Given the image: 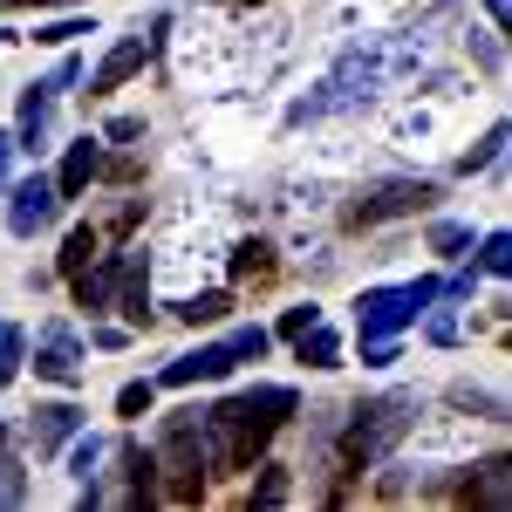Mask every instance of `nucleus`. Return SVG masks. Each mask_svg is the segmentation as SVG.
<instances>
[{"label": "nucleus", "instance_id": "obj_1", "mask_svg": "<svg viewBox=\"0 0 512 512\" xmlns=\"http://www.w3.org/2000/svg\"><path fill=\"white\" fill-rule=\"evenodd\" d=\"M301 410V396L287 390V383H253V390L239 396H219L212 410H205V437H212V478H239L253 472L260 458H267V444L274 431Z\"/></svg>", "mask_w": 512, "mask_h": 512}, {"label": "nucleus", "instance_id": "obj_2", "mask_svg": "<svg viewBox=\"0 0 512 512\" xmlns=\"http://www.w3.org/2000/svg\"><path fill=\"white\" fill-rule=\"evenodd\" d=\"M410 424H417V396H369V403H355L349 417H342V478H362V472H376L383 458H390L396 444L410 437Z\"/></svg>", "mask_w": 512, "mask_h": 512}, {"label": "nucleus", "instance_id": "obj_3", "mask_svg": "<svg viewBox=\"0 0 512 512\" xmlns=\"http://www.w3.org/2000/svg\"><path fill=\"white\" fill-rule=\"evenodd\" d=\"M437 198L431 178H376L369 192L349 198V226L355 233H369V226H390V219H410V212H424Z\"/></svg>", "mask_w": 512, "mask_h": 512}, {"label": "nucleus", "instance_id": "obj_4", "mask_svg": "<svg viewBox=\"0 0 512 512\" xmlns=\"http://www.w3.org/2000/svg\"><path fill=\"white\" fill-rule=\"evenodd\" d=\"M0 198H7V233L14 239H35V233H48V226L62 219V198H55V178H48V171L14 178Z\"/></svg>", "mask_w": 512, "mask_h": 512}, {"label": "nucleus", "instance_id": "obj_5", "mask_svg": "<svg viewBox=\"0 0 512 512\" xmlns=\"http://www.w3.org/2000/svg\"><path fill=\"white\" fill-rule=\"evenodd\" d=\"M239 369V355H233V342H198V349H185V355H171L158 376V390H192V383H226Z\"/></svg>", "mask_w": 512, "mask_h": 512}, {"label": "nucleus", "instance_id": "obj_6", "mask_svg": "<svg viewBox=\"0 0 512 512\" xmlns=\"http://www.w3.org/2000/svg\"><path fill=\"white\" fill-rule=\"evenodd\" d=\"M355 328H362V342H376V335H403V328H417V308H410L403 287H362V301H355Z\"/></svg>", "mask_w": 512, "mask_h": 512}, {"label": "nucleus", "instance_id": "obj_7", "mask_svg": "<svg viewBox=\"0 0 512 512\" xmlns=\"http://www.w3.org/2000/svg\"><path fill=\"white\" fill-rule=\"evenodd\" d=\"M48 137H55V89L48 82H28L21 103H14V151L21 158H41Z\"/></svg>", "mask_w": 512, "mask_h": 512}, {"label": "nucleus", "instance_id": "obj_8", "mask_svg": "<svg viewBox=\"0 0 512 512\" xmlns=\"http://www.w3.org/2000/svg\"><path fill=\"white\" fill-rule=\"evenodd\" d=\"M35 376H48V383H62V390H76L82 383V342L69 321H48L35 342Z\"/></svg>", "mask_w": 512, "mask_h": 512}, {"label": "nucleus", "instance_id": "obj_9", "mask_svg": "<svg viewBox=\"0 0 512 512\" xmlns=\"http://www.w3.org/2000/svg\"><path fill=\"white\" fill-rule=\"evenodd\" d=\"M103 158H110V144H103V137H76V144L62 151V164H55V198H62V205L89 198V185L103 178Z\"/></svg>", "mask_w": 512, "mask_h": 512}, {"label": "nucleus", "instance_id": "obj_10", "mask_svg": "<svg viewBox=\"0 0 512 512\" xmlns=\"http://www.w3.org/2000/svg\"><path fill=\"white\" fill-rule=\"evenodd\" d=\"M151 55H158V41H151V35H123L117 48L89 69V96H117L130 76H144V62H151Z\"/></svg>", "mask_w": 512, "mask_h": 512}, {"label": "nucleus", "instance_id": "obj_11", "mask_svg": "<svg viewBox=\"0 0 512 512\" xmlns=\"http://www.w3.org/2000/svg\"><path fill=\"white\" fill-rule=\"evenodd\" d=\"M117 274H123V253H96L76 280H69V294H76V315L96 321L110 315V301H117Z\"/></svg>", "mask_w": 512, "mask_h": 512}, {"label": "nucleus", "instance_id": "obj_12", "mask_svg": "<svg viewBox=\"0 0 512 512\" xmlns=\"http://www.w3.org/2000/svg\"><path fill=\"white\" fill-rule=\"evenodd\" d=\"M82 424H89V417H82L69 396H55V403H35V410H28V444H35V458H55V451H62V444H69Z\"/></svg>", "mask_w": 512, "mask_h": 512}, {"label": "nucleus", "instance_id": "obj_13", "mask_svg": "<svg viewBox=\"0 0 512 512\" xmlns=\"http://www.w3.org/2000/svg\"><path fill=\"white\" fill-rule=\"evenodd\" d=\"M458 499L478 512H506L512 506V458L499 451V458H485V465H472V472L458 478Z\"/></svg>", "mask_w": 512, "mask_h": 512}, {"label": "nucleus", "instance_id": "obj_14", "mask_svg": "<svg viewBox=\"0 0 512 512\" xmlns=\"http://www.w3.org/2000/svg\"><path fill=\"white\" fill-rule=\"evenodd\" d=\"M130 328H151V260L144 253H123V274H117V301H110Z\"/></svg>", "mask_w": 512, "mask_h": 512}, {"label": "nucleus", "instance_id": "obj_15", "mask_svg": "<svg viewBox=\"0 0 512 512\" xmlns=\"http://www.w3.org/2000/svg\"><path fill=\"white\" fill-rule=\"evenodd\" d=\"M117 458H123V506H158V451L151 444H137V437H123L117 444Z\"/></svg>", "mask_w": 512, "mask_h": 512}, {"label": "nucleus", "instance_id": "obj_16", "mask_svg": "<svg viewBox=\"0 0 512 512\" xmlns=\"http://www.w3.org/2000/svg\"><path fill=\"white\" fill-rule=\"evenodd\" d=\"M96 246H103V233H96L89 219H82V226H69V233H62V253H55V274H62V280H76L82 267L96 260Z\"/></svg>", "mask_w": 512, "mask_h": 512}, {"label": "nucleus", "instance_id": "obj_17", "mask_svg": "<svg viewBox=\"0 0 512 512\" xmlns=\"http://www.w3.org/2000/svg\"><path fill=\"white\" fill-rule=\"evenodd\" d=\"M171 315L185 321V328H212V321L233 315V294H226V287H205V294H185V301H178Z\"/></svg>", "mask_w": 512, "mask_h": 512}, {"label": "nucleus", "instance_id": "obj_18", "mask_svg": "<svg viewBox=\"0 0 512 512\" xmlns=\"http://www.w3.org/2000/svg\"><path fill=\"white\" fill-rule=\"evenodd\" d=\"M294 355H301L308 369H342V335H335L328 321H315L308 335H294Z\"/></svg>", "mask_w": 512, "mask_h": 512}, {"label": "nucleus", "instance_id": "obj_19", "mask_svg": "<svg viewBox=\"0 0 512 512\" xmlns=\"http://www.w3.org/2000/svg\"><path fill=\"white\" fill-rule=\"evenodd\" d=\"M472 253H478V260H472L478 274H492V280L512 274V233H506V226H499V233H485V239H472Z\"/></svg>", "mask_w": 512, "mask_h": 512}, {"label": "nucleus", "instance_id": "obj_20", "mask_svg": "<svg viewBox=\"0 0 512 512\" xmlns=\"http://www.w3.org/2000/svg\"><path fill=\"white\" fill-rule=\"evenodd\" d=\"M499 158H506V123H492V130L478 137L472 151L458 158V178H478V171H492V164H499Z\"/></svg>", "mask_w": 512, "mask_h": 512}, {"label": "nucleus", "instance_id": "obj_21", "mask_svg": "<svg viewBox=\"0 0 512 512\" xmlns=\"http://www.w3.org/2000/svg\"><path fill=\"white\" fill-rule=\"evenodd\" d=\"M472 226H465V219H431V253L437 260H465V253H472Z\"/></svg>", "mask_w": 512, "mask_h": 512}, {"label": "nucleus", "instance_id": "obj_22", "mask_svg": "<svg viewBox=\"0 0 512 512\" xmlns=\"http://www.w3.org/2000/svg\"><path fill=\"white\" fill-rule=\"evenodd\" d=\"M103 458H110V437H96V431H89V437H69V478H76V485H82V478H96V465H103Z\"/></svg>", "mask_w": 512, "mask_h": 512}, {"label": "nucleus", "instance_id": "obj_23", "mask_svg": "<svg viewBox=\"0 0 512 512\" xmlns=\"http://www.w3.org/2000/svg\"><path fill=\"white\" fill-rule=\"evenodd\" d=\"M253 506H287V492H294V478H287V465H274V458H260L253 465Z\"/></svg>", "mask_w": 512, "mask_h": 512}, {"label": "nucleus", "instance_id": "obj_24", "mask_svg": "<svg viewBox=\"0 0 512 512\" xmlns=\"http://www.w3.org/2000/svg\"><path fill=\"white\" fill-rule=\"evenodd\" d=\"M267 274H274V246L267 239H246L233 253V280H267Z\"/></svg>", "mask_w": 512, "mask_h": 512}, {"label": "nucleus", "instance_id": "obj_25", "mask_svg": "<svg viewBox=\"0 0 512 512\" xmlns=\"http://www.w3.org/2000/svg\"><path fill=\"white\" fill-rule=\"evenodd\" d=\"M151 410H158V383H151V376H137V383H123V390H117V417L137 424V417H151Z\"/></svg>", "mask_w": 512, "mask_h": 512}, {"label": "nucleus", "instance_id": "obj_26", "mask_svg": "<svg viewBox=\"0 0 512 512\" xmlns=\"http://www.w3.org/2000/svg\"><path fill=\"white\" fill-rule=\"evenodd\" d=\"M226 342H233V355H239V362H260V355L274 349V328H260V321H239V328L226 335Z\"/></svg>", "mask_w": 512, "mask_h": 512}, {"label": "nucleus", "instance_id": "obj_27", "mask_svg": "<svg viewBox=\"0 0 512 512\" xmlns=\"http://www.w3.org/2000/svg\"><path fill=\"white\" fill-rule=\"evenodd\" d=\"M451 403H458V410H478V417H492V424H506V396H499V390H472V383H458Z\"/></svg>", "mask_w": 512, "mask_h": 512}, {"label": "nucleus", "instance_id": "obj_28", "mask_svg": "<svg viewBox=\"0 0 512 512\" xmlns=\"http://www.w3.org/2000/svg\"><path fill=\"white\" fill-rule=\"evenodd\" d=\"M76 35H96V21H82V14H62V21H41V28H35L41 48H69Z\"/></svg>", "mask_w": 512, "mask_h": 512}, {"label": "nucleus", "instance_id": "obj_29", "mask_svg": "<svg viewBox=\"0 0 512 512\" xmlns=\"http://www.w3.org/2000/svg\"><path fill=\"white\" fill-rule=\"evenodd\" d=\"M21 499H28V472L14 451H0V506H21Z\"/></svg>", "mask_w": 512, "mask_h": 512}, {"label": "nucleus", "instance_id": "obj_30", "mask_svg": "<svg viewBox=\"0 0 512 512\" xmlns=\"http://www.w3.org/2000/svg\"><path fill=\"white\" fill-rule=\"evenodd\" d=\"M315 321H321V308H315V301H301V308H287V315H280L274 335H280V342H294V335H308Z\"/></svg>", "mask_w": 512, "mask_h": 512}, {"label": "nucleus", "instance_id": "obj_31", "mask_svg": "<svg viewBox=\"0 0 512 512\" xmlns=\"http://www.w3.org/2000/svg\"><path fill=\"white\" fill-rule=\"evenodd\" d=\"M21 349H28V328L0 321V362H21Z\"/></svg>", "mask_w": 512, "mask_h": 512}, {"label": "nucleus", "instance_id": "obj_32", "mask_svg": "<svg viewBox=\"0 0 512 512\" xmlns=\"http://www.w3.org/2000/svg\"><path fill=\"white\" fill-rule=\"evenodd\" d=\"M76 82H82V62H76V55H62V62H55V76H48V89L62 96V89H76Z\"/></svg>", "mask_w": 512, "mask_h": 512}, {"label": "nucleus", "instance_id": "obj_33", "mask_svg": "<svg viewBox=\"0 0 512 512\" xmlns=\"http://www.w3.org/2000/svg\"><path fill=\"white\" fill-rule=\"evenodd\" d=\"M130 137H144V117H117L103 130V144H130Z\"/></svg>", "mask_w": 512, "mask_h": 512}, {"label": "nucleus", "instance_id": "obj_34", "mask_svg": "<svg viewBox=\"0 0 512 512\" xmlns=\"http://www.w3.org/2000/svg\"><path fill=\"white\" fill-rule=\"evenodd\" d=\"M14 158H21V151H14V130H0V192L14 185Z\"/></svg>", "mask_w": 512, "mask_h": 512}, {"label": "nucleus", "instance_id": "obj_35", "mask_svg": "<svg viewBox=\"0 0 512 512\" xmlns=\"http://www.w3.org/2000/svg\"><path fill=\"white\" fill-rule=\"evenodd\" d=\"M89 342H96V349H123V342H130V328H96Z\"/></svg>", "mask_w": 512, "mask_h": 512}, {"label": "nucleus", "instance_id": "obj_36", "mask_svg": "<svg viewBox=\"0 0 512 512\" xmlns=\"http://www.w3.org/2000/svg\"><path fill=\"white\" fill-rule=\"evenodd\" d=\"M485 14H492V28H506V0H485Z\"/></svg>", "mask_w": 512, "mask_h": 512}, {"label": "nucleus", "instance_id": "obj_37", "mask_svg": "<svg viewBox=\"0 0 512 512\" xmlns=\"http://www.w3.org/2000/svg\"><path fill=\"white\" fill-rule=\"evenodd\" d=\"M7 383H14V362H0V390H7Z\"/></svg>", "mask_w": 512, "mask_h": 512}, {"label": "nucleus", "instance_id": "obj_38", "mask_svg": "<svg viewBox=\"0 0 512 512\" xmlns=\"http://www.w3.org/2000/svg\"><path fill=\"white\" fill-rule=\"evenodd\" d=\"M28 7H76V0H28Z\"/></svg>", "mask_w": 512, "mask_h": 512}, {"label": "nucleus", "instance_id": "obj_39", "mask_svg": "<svg viewBox=\"0 0 512 512\" xmlns=\"http://www.w3.org/2000/svg\"><path fill=\"white\" fill-rule=\"evenodd\" d=\"M246 7H253V0H246Z\"/></svg>", "mask_w": 512, "mask_h": 512}]
</instances>
